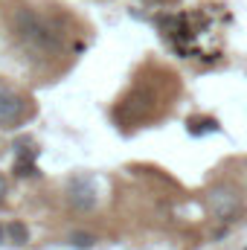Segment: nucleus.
<instances>
[{
  "label": "nucleus",
  "instance_id": "1",
  "mask_svg": "<svg viewBox=\"0 0 247 250\" xmlns=\"http://www.w3.org/2000/svg\"><path fill=\"white\" fill-rule=\"evenodd\" d=\"M26 117V102L9 90H0V128H15Z\"/></svg>",
  "mask_w": 247,
  "mask_h": 250
},
{
  "label": "nucleus",
  "instance_id": "2",
  "mask_svg": "<svg viewBox=\"0 0 247 250\" xmlns=\"http://www.w3.org/2000/svg\"><path fill=\"white\" fill-rule=\"evenodd\" d=\"M70 204L76 209H93L96 207V187L87 178H76L70 184Z\"/></svg>",
  "mask_w": 247,
  "mask_h": 250
},
{
  "label": "nucleus",
  "instance_id": "3",
  "mask_svg": "<svg viewBox=\"0 0 247 250\" xmlns=\"http://www.w3.org/2000/svg\"><path fill=\"white\" fill-rule=\"evenodd\" d=\"M209 204H212L215 215H221V218H233V215L239 212V198H236V192L230 187L212 189V192H209Z\"/></svg>",
  "mask_w": 247,
  "mask_h": 250
},
{
  "label": "nucleus",
  "instance_id": "4",
  "mask_svg": "<svg viewBox=\"0 0 247 250\" xmlns=\"http://www.w3.org/2000/svg\"><path fill=\"white\" fill-rule=\"evenodd\" d=\"M9 236L18 239V245H23V242H26V227H23V224H12V227H9Z\"/></svg>",
  "mask_w": 247,
  "mask_h": 250
},
{
  "label": "nucleus",
  "instance_id": "5",
  "mask_svg": "<svg viewBox=\"0 0 247 250\" xmlns=\"http://www.w3.org/2000/svg\"><path fill=\"white\" fill-rule=\"evenodd\" d=\"M76 245H79V248H90L93 239H90V236H76Z\"/></svg>",
  "mask_w": 247,
  "mask_h": 250
},
{
  "label": "nucleus",
  "instance_id": "6",
  "mask_svg": "<svg viewBox=\"0 0 247 250\" xmlns=\"http://www.w3.org/2000/svg\"><path fill=\"white\" fill-rule=\"evenodd\" d=\"M3 198H6V178L0 175V204H3Z\"/></svg>",
  "mask_w": 247,
  "mask_h": 250
}]
</instances>
